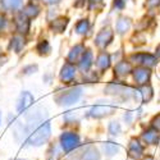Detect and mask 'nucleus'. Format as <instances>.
I'll return each mask as SVG.
<instances>
[{
  "mask_svg": "<svg viewBox=\"0 0 160 160\" xmlns=\"http://www.w3.org/2000/svg\"><path fill=\"white\" fill-rule=\"evenodd\" d=\"M113 37H114V32H113L110 28H104V30H101V31L98 33V36H96V38H95V44H96L99 48L104 49V48H106V46H108V45L112 42Z\"/></svg>",
  "mask_w": 160,
  "mask_h": 160,
  "instance_id": "1a4fd4ad",
  "label": "nucleus"
},
{
  "mask_svg": "<svg viewBox=\"0 0 160 160\" xmlns=\"http://www.w3.org/2000/svg\"><path fill=\"white\" fill-rule=\"evenodd\" d=\"M16 26H17V30L21 33H27L30 30V21L27 19V16L24 14H19L16 17Z\"/></svg>",
  "mask_w": 160,
  "mask_h": 160,
  "instance_id": "2eb2a0df",
  "label": "nucleus"
},
{
  "mask_svg": "<svg viewBox=\"0 0 160 160\" xmlns=\"http://www.w3.org/2000/svg\"><path fill=\"white\" fill-rule=\"evenodd\" d=\"M36 49H37V51L40 52V54L42 55V54H48L51 48H50V44L46 41V40H42V41H40L37 44V48Z\"/></svg>",
  "mask_w": 160,
  "mask_h": 160,
  "instance_id": "bb28decb",
  "label": "nucleus"
},
{
  "mask_svg": "<svg viewBox=\"0 0 160 160\" xmlns=\"http://www.w3.org/2000/svg\"><path fill=\"white\" fill-rule=\"evenodd\" d=\"M131 71H132L131 64H129L128 62H124V60L119 62V63L114 67V73H115V76L121 77V78L128 76V74L131 73Z\"/></svg>",
  "mask_w": 160,
  "mask_h": 160,
  "instance_id": "dca6fc26",
  "label": "nucleus"
},
{
  "mask_svg": "<svg viewBox=\"0 0 160 160\" xmlns=\"http://www.w3.org/2000/svg\"><path fill=\"white\" fill-rule=\"evenodd\" d=\"M81 98H82V87L74 86L63 92H59L55 96V102L60 106H69V105L76 104Z\"/></svg>",
  "mask_w": 160,
  "mask_h": 160,
  "instance_id": "f03ea898",
  "label": "nucleus"
},
{
  "mask_svg": "<svg viewBox=\"0 0 160 160\" xmlns=\"http://www.w3.org/2000/svg\"><path fill=\"white\" fill-rule=\"evenodd\" d=\"M142 160H155V158L152 155H146V156L142 158Z\"/></svg>",
  "mask_w": 160,
  "mask_h": 160,
  "instance_id": "473e14b6",
  "label": "nucleus"
},
{
  "mask_svg": "<svg viewBox=\"0 0 160 160\" xmlns=\"http://www.w3.org/2000/svg\"><path fill=\"white\" fill-rule=\"evenodd\" d=\"M129 28H131V19H129V18L121 17V18L117 21V24H115V31H117V33L124 35L126 32L129 31Z\"/></svg>",
  "mask_w": 160,
  "mask_h": 160,
  "instance_id": "f3484780",
  "label": "nucleus"
},
{
  "mask_svg": "<svg viewBox=\"0 0 160 160\" xmlns=\"http://www.w3.org/2000/svg\"><path fill=\"white\" fill-rule=\"evenodd\" d=\"M35 102V96L31 94L30 91H23L18 101H17V112L18 113H24L31 108V105Z\"/></svg>",
  "mask_w": 160,
  "mask_h": 160,
  "instance_id": "423d86ee",
  "label": "nucleus"
},
{
  "mask_svg": "<svg viewBox=\"0 0 160 160\" xmlns=\"http://www.w3.org/2000/svg\"><path fill=\"white\" fill-rule=\"evenodd\" d=\"M138 91H140V96H141L142 102H149L154 98V90H152L151 85H149V83L142 85Z\"/></svg>",
  "mask_w": 160,
  "mask_h": 160,
  "instance_id": "6ab92c4d",
  "label": "nucleus"
},
{
  "mask_svg": "<svg viewBox=\"0 0 160 160\" xmlns=\"http://www.w3.org/2000/svg\"><path fill=\"white\" fill-rule=\"evenodd\" d=\"M51 136V126L49 119L42 123H40L38 126H36L31 132L30 136L27 138V143L28 146H33V148H38V146H42L44 143H46L49 141Z\"/></svg>",
  "mask_w": 160,
  "mask_h": 160,
  "instance_id": "f257e3e1",
  "label": "nucleus"
},
{
  "mask_svg": "<svg viewBox=\"0 0 160 160\" xmlns=\"http://www.w3.org/2000/svg\"><path fill=\"white\" fill-rule=\"evenodd\" d=\"M92 52L91 50H86L82 57L79 58V62H78V68L81 69L82 72H87L90 69V67L92 65Z\"/></svg>",
  "mask_w": 160,
  "mask_h": 160,
  "instance_id": "4468645a",
  "label": "nucleus"
},
{
  "mask_svg": "<svg viewBox=\"0 0 160 160\" xmlns=\"http://www.w3.org/2000/svg\"><path fill=\"white\" fill-rule=\"evenodd\" d=\"M101 150H102V154L108 158H112V156H115L119 151H121V145L117 143V142H113V141H106L101 145Z\"/></svg>",
  "mask_w": 160,
  "mask_h": 160,
  "instance_id": "ddd939ff",
  "label": "nucleus"
},
{
  "mask_svg": "<svg viewBox=\"0 0 160 160\" xmlns=\"http://www.w3.org/2000/svg\"><path fill=\"white\" fill-rule=\"evenodd\" d=\"M127 154L132 160H140L143 158V146L140 140L132 138L128 143L127 148Z\"/></svg>",
  "mask_w": 160,
  "mask_h": 160,
  "instance_id": "39448f33",
  "label": "nucleus"
},
{
  "mask_svg": "<svg viewBox=\"0 0 160 160\" xmlns=\"http://www.w3.org/2000/svg\"><path fill=\"white\" fill-rule=\"evenodd\" d=\"M67 24H68V19L67 18H57L51 22V30H54L55 32H63L67 27Z\"/></svg>",
  "mask_w": 160,
  "mask_h": 160,
  "instance_id": "412c9836",
  "label": "nucleus"
},
{
  "mask_svg": "<svg viewBox=\"0 0 160 160\" xmlns=\"http://www.w3.org/2000/svg\"><path fill=\"white\" fill-rule=\"evenodd\" d=\"M124 5H126L124 0H114V2H113L114 9H118V10H122V9L124 8Z\"/></svg>",
  "mask_w": 160,
  "mask_h": 160,
  "instance_id": "c756f323",
  "label": "nucleus"
},
{
  "mask_svg": "<svg viewBox=\"0 0 160 160\" xmlns=\"http://www.w3.org/2000/svg\"><path fill=\"white\" fill-rule=\"evenodd\" d=\"M23 45H24V40H23V37H21V36H14V37L12 38L10 46H9V48L13 49V51L19 52V51L22 50Z\"/></svg>",
  "mask_w": 160,
  "mask_h": 160,
  "instance_id": "5701e85b",
  "label": "nucleus"
},
{
  "mask_svg": "<svg viewBox=\"0 0 160 160\" xmlns=\"http://www.w3.org/2000/svg\"><path fill=\"white\" fill-rule=\"evenodd\" d=\"M123 119H124V122L127 124H131L132 121H133V113L132 112H127L124 115H123Z\"/></svg>",
  "mask_w": 160,
  "mask_h": 160,
  "instance_id": "7c9ffc66",
  "label": "nucleus"
},
{
  "mask_svg": "<svg viewBox=\"0 0 160 160\" xmlns=\"http://www.w3.org/2000/svg\"><path fill=\"white\" fill-rule=\"evenodd\" d=\"M44 2H45L46 4H55V3L59 2V0H44Z\"/></svg>",
  "mask_w": 160,
  "mask_h": 160,
  "instance_id": "72a5a7b5",
  "label": "nucleus"
},
{
  "mask_svg": "<svg viewBox=\"0 0 160 160\" xmlns=\"http://www.w3.org/2000/svg\"><path fill=\"white\" fill-rule=\"evenodd\" d=\"M146 7L149 9H152V8H158L160 7V0H146Z\"/></svg>",
  "mask_w": 160,
  "mask_h": 160,
  "instance_id": "c85d7f7f",
  "label": "nucleus"
},
{
  "mask_svg": "<svg viewBox=\"0 0 160 160\" xmlns=\"http://www.w3.org/2000/svg\"><path fill=\"white\" fill-rule=\"evenodd\" d=\"M5 24H7V21H5V18L0 16V30H3V28L5 27Z\"/></svg>",
  "mask_w": 160,
  "mask_h": 160,
  "instance_id": "2f4dec72",
  "label": "nucleus"
},
{
  "mask_svg": "<svg viewBox=\"0 0 160 160\" xmlns=\"http://www.w3.org/2000/svg\"><path fill=\"white\" fill-rule=\"evenodd\" d=\"M60 81L62 82H71L76 77V68H74V65L72 63H65L63 67H62V69H60Z\"/></svg>",
  "mask_w": 160,
  "mask_h": 160,
  "instance_id": "9b49d317",
  "label": "nucleus"
},
{
  "mask_svg": "<svg viewBox=\"0 0 160 160\" xmlns=\"http://www.w3.org/2000/svg\"><path fill=\"white\" fill-rule=\"evenodd\" d=\"M131 60L136 62L138 64H141L142 67H154L158 63V58L151 55V54H146V52H140V54H133L131 55Z\"/></svg>",
  "mask_w": 160,
  "mask_h": 160,
  "instance_id": "0eeeda50",
  "label": "nucleus"
},
{
  "mask_svg": "<svg viewBox=\"0 0 160 160\" xmlns=\"http://www.w3.org/2000/svg\"><path fill=\"white\" fill-rule=\"evenodd\" d=\"M108 132H109V135L113 136V137H118V136H121V133H122V127L121 124H119V122H110L109 126H108Z\"/></svg>",
  "mask_w": 160,
  "mask_h": 160,
  "instance_id": "b1692460",
  "label": "nucleus"
},
{
  "mask_svg": "<svg viewBox=\"0 0 160 160\" xmlns=\"http://www.w3.org/2000/svg\"><path fill=\"white\" fill-rule=\"evenodd\" d=\"M18 160H26V159H18Z\"/></svg>",
  "mask_w": 160,
  "mask_h": 160,
  "instance_id": "e433bc0d",
  "label": "nucleus"
},
{
  "mask_svg": "<svg viewBox=\"0 0 160 160\" xmlns=\"http://www.w3.org/2000/svg\"><path fill=\"white\" fill-rule=\"evenodd\" d=\"M79 160H101V155L95 146L88 145L79 154Z\"/></svg>",
  "mask_w": 160,
  "mask_h": 160,
  "instance_id": "f8f14e48",
  "label": "nucleus"
},
{
  "mask_svg": "<svg viewBox=\"0 0 160 160\" xmlns=\"http://www.w3.org/2000/svg\"><path fill=\"white\" fill-rule=\"evenodd\" d=\"M24 14L27 16V17H37L38 16V13H40V9H38V7L37 5H35L33 3H30L27 7L24 8Z\"/></svg>",
  "mask_w": 160,
  "mask_h": 160,
  "instance_id": "a878e982",
  "label": "nucleus"
},
{
  "mask_svg": "<svg viewBox=\"0 0 160 160\" xmlns=\"http://www.w3.org/2000/svg\"><path fill=\"white\" fill-rule=\"evenodd\" d=\"M141 140L143 141V143L150 145V146H155L159 143L160 141V133L159 131L154 129V128H148L141 133Z\"/></svg>",
  "mask_w": 160,
  "mask_h": 160,
  "instance_id": "9d476101",
  "label": "nucleus"
},
{
  "mask_svg": "<svg viewBox=\"0 0 160 160\" xmlns=\"http://www.w3.org/2000/svg\"><path fill=\"white\" fill-rule=\"evenodd\" d=\"M114 110V105L110 102V101H104V100H100L98 101L92 108L90 109V117L92 118H96V119H100V118H104V117H108L109 114H112V112Z\"/></svg>",
  "mask_w": 160,
  "mask_h": 160,
  "instance_id": "20e7f679",
  "label": "nucleus"
},
{
  "mask_svg": "<svg viewBox=\"0 0 160 160\" xmlns=\"http://www.w3.org/2000/svg\"><path fill=\"white\" fill-rule=\"evenodd\" d=\"M23 0H2V7L5 10H17L22 7Z\"/></svg>",
  "mask_w": 160,
  "mask_h": 160,
  "instance_id": "4be33fe9",
  "label": "nucleus"
},
{
  "mask_svg": "<svg viewBox=\"0 0 160 160\" xmlns=\"http://www.w3.org/2000/svg\"><path fill=\"white\" fill-rule=\"evenodd\" d=\"M90 28V22L87 19H81L77 24H76V32L79 35H83L88 31Z\"/></svg>",
  "mask_w": 160,
  "mask_h": 160,
  "instance_id": "393cba45",
  "label": "nucleus"
},
{
  "mask_svg": "<svg viewBox=\"0 0 160 160\" xmlns=\"http://www.w3.org/2000/svg\"><path fill=\"white\" fill-rule=\"evenodd\" d=\"M156 58H160V45L156 48Z\"/></svg>",
  "mask_w": 160,
  "mask_h": 160,
  "instance_id": "f704fd0d",
  "label": "nucleus"
},
{
  "mask_svg": "<svg viewBox=\"0 0 160 160\" xmlns=\"http://www.w3.org/2000/svg\"><path fill=\"white\" fill-rule=\"evenodd\" d=\"M83 51H85V46H83L82 44H78V45H76L74 48H72V50L69 51V54H68V62H69V63L77 62L79 57H82Z\"/></svg>",
  "mask_w": 160,
  "mask_h": 160,
  "instance_id": "aec40b11",
  "label": "nucleus"
},
{
  "mask_svg": "<svg viewBox=\"0 0 160 160\" xmlns=\"http://www.w3.org/2000/svg\"><path fill=\"white\" fill-rule=\"evenodd\" d=\"M0 124H2V114H0Z\"/></svg>",
  "mask_w": 160,
  "mask_h": 160,
  "instance_id": "c9c22d12",
  "label": "nucleus"
},
{
  "mask_svg": "<svg viewBox=\"0 0 160 160\" xmlns=\"http://www.w3.org/2000/svg\"><path fill=\"white\" fill-rule=\"evenodd\" d=\"M110 62H112L110 55L108 54V52L102 51V52H100L98 59H96V65H98V68L100 71H106L110 67Z\"/></svg>",
  "mask_w": 160,
  "mask_h": 160,
  "instance_id": "a211bd4d",
  "label": "nucleus"
},
{
  "mask_svg": "<svg viewBox=\"0 0 160 160\" xmlns=\"http://www.w3.org/2000/svg\"><path fill=\"white\" fill-rule=\"evenodd\" d=\"M150 77H151V72L148 67H138V68L133 71V79L140 86L148 83L150 81Z\"/></svg>",
  "mask_w": 160,
  "mask_h": 160,
  "instance_id": "6e6552de",
  "label": "nucleus"
},
{
  "mask_svg": "<svg viewBox=\"0 0 160 160\" xmlns=\"http://www.w3.org/2000/svg\"><path fill=\"white\" fill-rule=\"evenodd\" d=\"M151 128H154V129H156V131L160 132V113L156 114V115L151 119Z\"/></svg>",
  "mask_w": 160,
  "mask_h": 160,
  "instance_id": "cd10ccee",
  "label": "nucleus"
},
{
  "mask_svg": "<svg viewBox=\"0 0 160 160\" xmlns=\"http://www.w3.org/2000/svg\"><path fill=\"white\" fill-rule=\"evenodd\" d=\"M59 141H60L62 150L67 154L74 151L81 146V138L74 132H63L59 137Z\"/></svg>",
  "mask_w": 160,
  "mask_h": 160,
  "instance_id": "7ed1b4c3",
  "label": "nucleus"
}]
</instances>
